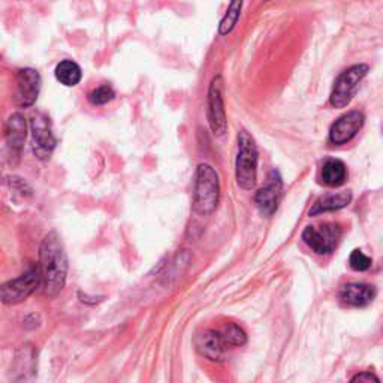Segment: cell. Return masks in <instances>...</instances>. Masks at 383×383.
<instances>
[{
  "label": "cell",
  "mask_w": 383,
  "mask_h": 383,
  "mask_svg": "<svg viewBox=\"0 0 383 383\" xmlns=\"http://www.w3.org/2000/svg\"><path fill=\"white\" fill-rule=\"evenodd\" d=\"M349 265L352 270H355V271H367L371 266V257H368L364 252H361L356 248V250L350 253Z\"/></svg>",
  "instance_id": "44dd1931"
},
{
  "label": "cell",
  "mask_w": 383,
  "mask_h": 383,
  "mask_svg": "<svg viewBox=\"0 0 383 383\" xmlns=\"http://www.w3.org/2000/svg\"><path fill=\"white\" fill-rule=\"evenodd\" d=\"M17 89H15V103L20 108L32 107L38 99L40 90V75L35 69H22L18 70L17 78Z\"/></svg>",
  "instance_id": "52a82bcc"
},
{
  "label": "cell",
  "mask_w": 383,
  "mask_h": 383,
  "mask_svg": "<svg viewBox=\"0 0 383 383\" xmlns=\"http://www.w3.org/2000/svg\"><path fill=\"white\" fill-rule=\"evenodd\" d=\"M222 77H216L209 90V123L214 135L222 137L227 129L226 111L222 96Z\"/></svg>",
  "instance_id": "ba28073f"
},
{
  "label": "cell",
  "mask_w": 383,
  "mask_h": 383,
  "mask_svg": "<svg viewBox=\"0 0 383 383\" xmlns=\"http://www.w3.org/2000/svg\"><path fill=\"white\" fill-rule=\"evenodd\" d=\"M114 96H116V93L110 86H102L89 93V100L91 105H105L114 99Z\"/></svg>",
  "instance_id": "ffe728a7"
},
{
  "label": "cell",
  "mask_w": 383,
  "mask_h": 383,
  "mask_svg": "<svg viewBox=\"0 0 383 383\" xmlns=\"http://www.w3.org/2000/svg\"><path fill=\"white\" fill-rule=\"evenodd\" d=\"M352 201V193L350 192H338V193H328L322 198H319L313 209L310 210V216H319L329 211H338L345 209Z\"/></svg>",
  "instance_id": "9a60e30c"
},
{
  "label": "cell",
  "mask_w": 383,
  "mask_h": 383,
  "mask_svg": "<svg viewBox=\"0 0 383 383\" xmlns=\"http://www.w3.org/2000/svg\"><path fill=\"white\" fill-rule=\"evenodd\" d=\"M240 14H241V0H232L230 9H227L226 15L220 22V27H219L220 35H227L232 32V29L236 26L238 18H240Z\"/></svg>",
  "instance_id": "ac0fdd59"
},
{
  "label": "cell",
  "mask_w": 383,
  "mask_h": 383,
  "mask_svg": "<svg viewBox=\"0 0 383 383\" xmlns=\"http://www.w3.org/2000/svg\"><path fill=\"white\" fill-rule=\"evenodd\" d=\"M341 238V226L338 223H322L319 226H307L303 232V241L317 255H328L336 250Z\"/></svg>",
  "instance_id": "8992f818"
},
{
  "label": "cell",
  "mask_w": 383,
  "mask_h": 383,
  "mask_svg": "<svg viewBox=\"0 0 383 383\" xmlns=\"http://www.w3.org/2000/svg\"><path fill=\"white\" fill-rule=\"evenodd\" d=\"M220 333L227 343V346H244L247 343V336L244 329L238 326L236 324H226Z\"/></svg>",
  "instance_id": "d6986e66"
},
{
  "label": "cell",
  "mask_w": 383,
  "mask_h": 383,
  "mask_svg": "<svg viewBox=\"0 0 383 383\" xmlns=\"http://www.w3.org/2000/svg\"><path fill=\"white\" fill-rule=\"evenodd\" d=\"M39 270L43 276L44 292L48 298H56L63 291L68 277V256L65 246L57 232L45 235L39 248Z\"/></svg>",
  "instance_id": "6da1fadb"
},
{
  "label": "cell",
  "mask_w": 383,
  "mask_h": 383,
  "mask_svg": "<svg viewBox=\"0 0 383 383\" xmlns=\"http://www.w3.org/2000/svg\"><path fill=\"white\" fill-rule=\"evenodd\" d=\"M364 126V114L350 111L341 116L329 129V142L334 146H343L354 140L356 133Z\"/></svg>",
  "instance_id": "9c48e42d"
},
{
  "label": "cell",
  "mask_w": 383,
  "mask_h": 383,
  "mask_svg": "<svg viewBox=\"0 0 383 383\" xmlns=\"http://www.w3.org/2000/svg\"><path fill=\"white\" fill-rule=\"evenodd\" d=\"M39 285H43V276H40L39 265L30 266L20 277L8 280L2 285V289H0L2 303L6 306L23 303L36 291Z\"/></svg>",
  "instance_id": "277c9868"
},
{
  "label": "cell",
  "mask_w": 383,
  "mask_h": 383,
  "mask_svg": "<svg viewBox=\"0 0 383 383\" xmlns=\"http://www.w3.org/2000/svg\"><path fill=\"white\" fill-rule=\"evenodd\" d=\"M376 298V289L366 283H349L340 289V299L347 306L366 307Z\"/></svg>",
  "instance_id": "4fadbf2b"
},
{
  "label": "cell",
  "mask_w": 383,
  "mask_h": 383,
  "mask_svg": "<svg viewBox=\"0 0 383 383\" xmlns=\"http://www.w3.org/2000/svg\"><path fill=\"white\" fill-rule=\"evenodd\" d=\"M32 132H33V151L40 160L50 158L51 151L56 147V138L51 132L50 121L44 114H36L32 119Z\"/></svg>",
  "instance_id": "8fae6325"
},
{
  "label": "cell",
  "mask_w": 383,
  "mask_h": 383,
  "mask_svg": "<svg viewBox=\"0 0 383 383\" xmlns=\"http://www.w3.org/2000/svg\"><path fill=\"white\" fill-rule=\"evenodd\" d=\"M196 347L201 352V355L213 362H222L226 355L227 343L225 341L220 331H205L198 338H196Z\"/></svg>",
  "instance_id": "7c38bea8"
},
{
  "label": "cell",
  "mask_w": 383,
  "mask_h": 383,
  "mask_svg": "<svg viewBox=\"0 0 383 383\" xmlns=\"http://www.w3.org/2000/svg\"><path fill=\"white\" fill-rule=\"evenodd\" d=\"M368 74V66L361 63L346 69L340 74L334 82L333 93H331L329 103L334 108H345L354 99L359 82Z\"/></svg>",
  "instance_id": "5b68a950"
},
{
  "label": "cell",
  "mask_w": 383,
  "mask_h": 383,
  "mask_svg": "<svg viewBox=\"0 0 383 383\" xmlns=\"http://www.w3.org/2000/svg\"><path fill=\"white\" fill-rule=\"evenodd\" d=\"M362 382V380H366V382H371V380H375V382H379V377L373 375V373L370 371H364V373H359V375L354 376L352 377V382Z\"/></svg>",
  "instance_id": "7402d4cb"
},
{
  "label": "cell",
  "mask_w": 383,
  "mask_h": 383,
  "mask_svg": "<svg viewBox=\"0 0 383 383\" xmlns=\"http://www.w3.org/2000/svg\"><path fill=\"white\" fill-rule=\"evenodd\" d=\"M322 183L329 186V188H338L347 179V168L346 165L338 159H328L320 172Z\"/></svg>",
  "instance_id": "2e32d148"
},
{
  "label": "cell",
  "mask_w": 383,
  "mask_h": 383,
  "mask_svg": "<svg viewBox=\"0 0 383 383\" xmlns=\"http://www.w3.org/2000/svg\"><path fill=\"white\" fill-rule=\"evenodd\" d=\"M54 74H56V78L60 84H63L66 87L77 86L82 77L81 68L72 60L60 61V63L56 66Z\"/></svg>",
  "instance_id": "e0dca14e"
},
{
  "label": "cell",
  "mask_w": 383,
  "mask_h": 383,
  "mask_svg": "<svg viewBox=\"0 0 383 383\" xmlns=\"http://www.w3.org/2000/svg\"><path fill=\"white\" fill-rule=\"evenodd\" d=\"M257 177V149L253 137L247 130L238 133V154L235 162L236 184L244 190H252Z\"/></svg>",
  "instance_id": "3957f363"
},
{
  "label": "cell",
  "mask_w": 383,
  "mask_h": 383,
  "mask_svg": "<svg viewBox=\"0 0 383 383\" xmlns=\"http://www.w3.org/2000/svg\"><path fill=\"white\" fill-rule=\"evenodd\" d=\"M282 190L283 181L280 174L271 171L270 177H268V184L255 195V204L262 216L270 217L277 211L282 200Z\"/></svg>",
  "instance_id": "30bf717a"
},
{
  "label": "cell",
  "mask_w": 383,
  "mask_h": 383,
  "mask_svg": "<svg viewBox=\"0 0 383 383\" xmlns=\"http://www.w3.org/2000/svg\"><path fill=\"white\" fill-rule=\"evenodd\" d=\"M220 181L219 175L209 163H201L195 174L193 211L198 214H211L219 204Z\"/></svg>",
  "instance_id": "7a4b0ae2"
},
{
  "label": "cell",
  "mask_w": 383,
  "mask_h": 383,
  "mask_svg": "<svg viewBox=\"0 0 383 383\" xmlns=\"http://www.w3.org/2000/svg\"><path fill=\"white\" fill-rule=\"evenodd\" d=\"M26 137H27L26 119L22 116V114L15 112L8 119L6 128H5V138L9 149L17 153L22 151Z\"/></svg>",
  "instance_id": "5bb4252c"
}]
</instances>
